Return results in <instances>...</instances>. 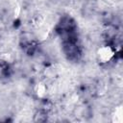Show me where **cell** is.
Returning <instances> with one entry per match:
<instances>
[{
	"mask_svg": "<svg viewBox=\"0 0 123 123\" xmlns=\"http://www.w3.org/2000/svg\"><path fill=\"white\" fill-rule=\"evenodd\" d=\"M115 49L110 44H103L96 50V60L99 63L105 64L110 62L115 56Z\"/></svg>",
	"mask_w": 123,
	"mask_h": 123,
	"instance_id": "obj_1",
	"label": "cell"
},
{
	"mask_svg": "<svg viewBox=\"0 0 123 123\" xmlns=\"http://www.w3.org/2000/svg\"><path fill=\"white\" fill-rule=\"evenodd\" d=\"M111 120L112 123H122L123 122V106H122V104L115 106V108L113 109V111L111 112Z\"/></svg>",
	"mask_w": 123,
	"mask_h": 123,
	"instance_id": "obj_2",
	"label": "cell"
},
{
	"mask_svg": "<svg viewBox=\"0 0 123 123\" xmlns=\"http://www.w3.org/2000/svg\"><path fill=\"white\" fill-rule=\"evenodd\" d=\"M34 92L36 96L39 99H43L47 95V86L43 82L37 83L34 87Z\"/></svg>",
	"mask_w": 123,
	"mask_h": 123,
	"instance_id": "obj_3",
	"label": "cell"
}]
</instances>
